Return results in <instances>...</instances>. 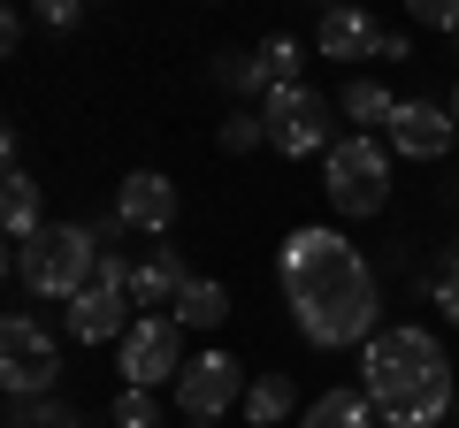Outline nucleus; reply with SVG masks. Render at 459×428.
I'll use <instances>...</instances> for the list:
<instances>
[{"label": "nucleus", "instance_id": "f257e3e1", "mask_svg": "<svg viewBox=\"0 0 459 428\" xmlns=\"http://www.w3.org/2000/svg\"><path fill=\"white\" fill-rule=\"evenodd\" d=\"M276 276H283V298L299 313V337L322 352H344V345H368L383 330V283H376V261L344 230L314 222V230H291L276 253Z\"/></svg>", "mask_w": 459, "mask_h": 428}, {"label": "nucleus", "instance_id": "f03ea898", "mask_svg": "<svg viewBox=\"0 0 459 428\" xmlns=\"http://www.w3.org/2000/svg\"><path fill=\"white\" fill-rule=\"evenodd\" d=\"M360 390L383 413V428H437L459 406L452 360L429 330H376L360 345Z\"/></svg>", "mask_w": 459, "mask_h": 428}, {"label": "nucleus", "instance_id": "7ed1b4c3", "mask_svg": "<svg viewBox=\"0 0 459 428\" xmlns=\"http://www.w3.org/2000/svg\"><path fill=\"white\" fill-rule=\"evenodd\" d=\"M100 237H92V222H47L39 237H23L16 253H8V268H16V283L23 291H39V298H77V291H92V276H100Z\"/></svg>", "mask_w": 459, "mask_h": 428}, {"label": "nucleus", "instance_id": "20e7f679", "mask_svg": "<svg viewBox=\"0 0 459 428\" xmlns=\"http://www.w3.org/2000/svg\"><path fill=\"white\" fill-rule=\"evenodd\" d=\"M322 192L337 214H352V222H368V214H383V199H391V146L368 131H344L337 146L322 153Z\"/></svg>", "mask_w": 459, "mask_h": 428}, {"label": "nucleus", "instance_id": "39448f33", "mask_svg": "<svg viewBox=\"0 0 459 428\" xmlns=\"http://www.w3.org/2000/svg\"><path fill=\"white\" fill-rule=\"evenodd\" d=\"M54 375H62V345H54V330L39 321V313H8L0 321V382H8V398H47Z\"/></svg>", "mask_w": 459, "mask_h": 428}, {"label": "nucleus", "instance_id": "423d86ee", "mask_svg": "<svg viewBox=\"0 0 459 428\" xmlns=\"http://www.w3.org/2000/svg\"><path fill=\"white\" fill-rule=\"evenodd\" d=\"M261 123H268V146H276L283 161H299V153H329V146H337L329 99H322V92H307V84H268Z\"/></svg>", "mask_w": 459, "mask_h": 428}, {"label": "nucleus", "instance_id": "0eeeda50", "mask_svg": "<svg viewBox=\"0 0 459 428\" xmlns=\"http://www.w3.org/2000/svg\"><path fill=\"white\" fill-rule=\"evenodd\" d=\"M115 367H123V382L131 390H161V382H177L184 367V321L177 313H138L131 321V337L115 345Z\"/></svg>", "mask_w": 459, "mask_h": 428}, {"label": "nucleus", "instance_id": "6e6552de", "mask_svg": "<svg viewBox=\"0 0 459 428\" xmlns=\"http://www.w3.org/2000/svg\"><path fill=\"white\" fill-rule=\"evenodd\" d=\"M246 367L230 360V352H199L192 367L177 375V406H184V421H222L230 406H246Z\"/></svg>", "mask_w": 459, "mask_h": 428}, {"label": "nucleus", "instance_id": "1a4fd4ad", "mask_svg": "<svg viewBox=\"0 0 459 428\" xmlns=\"http://www.w3.org/2000/svg\"><path fill=\"white\" fill-rule=\"evenodd\" d=\"M452 138H459V123H452V107H437V99H398V116L383 123V146L406 153V161H444Z\"/></svg>", "mask_w": 459, "mask_h": 428}, {"label": "nucleus", "instance_id": "9d476101", "mask_svg": "<svg viewBox=\"0 0 459 428\" xmlns=\"http://www.w3.org/2000/svg\"><path fill=\"white\" fill-rule=\"evenodd\" d=\"M131 306H138L131 291H108V283H92V291L69 298V337H77V345H123V337H131V321H138Z\"/></svg>", "mask_w": 459, "mask_h": 428}, {"label": "nucleus", "instance_id": "9b49d317", "mask_svg": "<svg viewBox=\"0 0 459 428\" xmlns=\"http://www.w3.org/2000/svg\"><path fill=\"white\" fill-rule=\"evenodd\" d=\"M115 214H123L131 230H146V237H169V222H177V184H169L161 168H131L123 192H115Z\"/></svg>", "mask_w": 459, "mask_h": 428}, {"label": "nucleus", "instance_id": "f8f14e48", "mask_svg": "<svg viewBox=\"0 0 459 428\" xmlns=\"http://www.w3.org/2000/svg\"><path fill=\"white\" fill-rule=\"evenodd\" d=\"M314 47H322V62H368V54H383V23L352 0V8H329V16H322Z\"/></svg>", "mask_w": 459, "mask_h": 428}, {"label": "nucleus", "instance_id": "ddd939ff", "mask_svg": "<svg viewBox=\"0 0 459 428\" xmlns=\"http://www.w3.org/2000/svg\"><path fill=\"white\" fill-rule=\"evenodd\" d=\"M184 291H192V268H184V253H177V245H153L146 261H138V283H131V298H138L146 313H169Z\"/></svg>", "mask_w": 459, "mask_h": 428}, {"label": "nucleus", "instance_id": "4468645a", "mask_svg": "<svg viewBox=\"0 0 459 428\" xmlns=\"http://www.w3.org/2000/svg\"><path fill=\"white\" fill-rule=\"evenodd\" d=\"M0 230H8V245H23V237L47 230V222H39V184L23 176V168H8V184H0Z\"/></svg>", "mask_w": 459, "mask_h": 428}, {"label": "nucleus", "instance_id": "2eb2a0df", "mask_svg": "<svg viewBox=\"0 0 459 428\" xmlns=\"http://www.w3.org/2000/svg\"><path fill=\"white\" fill-rule=\"evenodd\" d=\"M337 107H344V123H352V131H368V138H376L383 123L398 116V99L383 92L376 77H352V84H344V99H337Z\"/></svg>", "mask_w": 459, "mask_h": 428}, {"label": "nucleus", "instance_id": "dca6fc26", "mask_svg": "<svg viewBox=\"0 0 459 428\" xmlns=\"http://www.w3.org/2000/svg\"><path fill=\"white\" fill-rule=\"evenodd\" d=\"M214 84H222L230 99H268V62H261V47L253 54H214Z\"/></svg>", "mask_w": 459, "mask_h": 428}, {"label": "nucleus", "instance_id": "f3484780", "mask_svg": "<svg viewBox=\"0 0 459 428\" xmlns=\"http://www.w3.org/2000/svg\"><path fill=\"white\" fill-rule=\"evenodd\" d=\"M383 413L368 406V390H329V398H314L307 406V428H376Z\"/></svg>", "mask_w": 459, "mask_h": 428}, {"label": "nucleus", "instance_id": "a211bd4d", "mask_svg": "<svg viewBox=\"0 0 459 428\" xmlns=\"http://www.w3.org/2000/svg\"><path fill=\"white\" fill-rule=\"evenodd\" d=\"M169 313H177L184 330H222V313H230V291H222L214 276H192V291H184Z\"/></svg>", "mask_w": 459, "mask_h": 428}, {"label": "nucleus", "instance_id": "6ab92c4d", "mask_svg": "<svg viewBox=\"0 0 459 428\" xmlns=\"http://www.w3.org/2000/svg\"><path fill=\"white\" fill-rule=\"evenodd\" d=\"M421 291H429V306H437L444 321H452V330H459V245H444L437 261L421 268Z\"/></svg>", "mask_w": 459, "mask_h": 428}, {"label": "nucleus", "instance_id": "aec40b11", "mask_svg": "<svg viewBox=\"0 0 459 428\" xmlns=\"http://www.w3.org/2000/svg\"><path fill=\"white\" fill-rule=\"evenodd\" d=\"M291 375H253V390H246V421L253 428H276L283 421V413H291Z\"/></svg>", "mask_w": 459, "mask_h": 428}, {"label": "nucleus", "instance_id": "412c9836", "mask_svg": "<svg viewBox=\"0 0 459 428\" xmlns=\"http://www.w3.org/2000/svg\"><path fill=\"white\" fill-rule=\"evenodd\" d=\"M8 428H77V413L62 406V398H8Z\"/></svg>", "mask_w": 459, "mask_h": 428}, {"label": "nucleus", "instance_id": "4be33fe9", "mask_svg": "<svg viewBox=\"0 0 459 428\" xmlns=\"http://www.w3.org/2000/svg\"><path fill=\"white\" fill-rule=\"evenodd\" d=\"M261 62H268V77H276V84H299V39L291 31H268L261 39Z\"/></svg>", "mask_w": 459, "mask_h": 428}, {"label": "nucleus", "instance_id": "5701e85b", "mask_svg": "<svg viewBox=\"0 0 459 428\" xmlns=\"http://www.w3.org/2000/svg\"><path fill=\"white\" fill-rule=\"evenodd\" d=\"M115 428H161L153 390H131V382H123V398H115Z\"/></svg>", "mask_w": 459, "mask_h": 428}, {"label": "nucleus", "instance_id": "b1692460", "mask_svg": "<svg viewBox=\"0 0 459 428\" xmlns=\"http://www.w3.org/2000/svg\"><path fill=\"white\" fill-rule=\"evenodd\" d=\"M253 146H268L261 107H246V116H230V123H222V153H253Z\"/></svg>", "mask_w": 459, "mask_h": 428}, {"label": "nucleus", "instance_id": "393cba45", "mask_svg": "<svg viewBox=\"0 0 459 428\" xmlns=\"http://www.w3.org/2000/svg\"><path fill=\"white\" fill-rule=\"evenodd\" d=\"M406 16L421 31H459V0H406Z\"/></svg>", "mask_w": 459, "mask_h": 428}, {"label": "nucleus", "instance_id": "a878e982", "mask_svg": "<svg viewBox=\"0 0 459 428\" xmlns=\"http://www.w3.org/2000/svg\"><path fill=\"white\" fill-rule=\"evenodd\" d=\"M31 16H39V23H54V31H69V23L84 16V0H31Z\"/></svg>", "mask_w": 459, "mask_h": 428}, {"label": "nucleus", "instance_id": "bb28decb", "mask_svg": "<svg viewBox=\"0 0 459 428\" xmlns=\"http://www.w3.org/2000/svg\"><path fill=\"white\" fill-rule=\"evenodd\" d=\"M92 237H100V245L115 253V245H123V237H131V222H123V214H100V222H92Z\"/></svg>", "mask_w": 459, "mask_h": 428}, {"label": "nucleus", "instance_id": "cd10ccee", "mask_svg": "<svg viewBox=\"0 0 459 428\" xmlns=\"http://www.w3.org/2000/svg\"><path fill=\"white\" fill-rule=\"evenodd\" d=\"M314 8H322V16H329V8H352V0H314Z\"/></svg>", "mask_w": 459, "mask_h": 428}, {"label": "nucleus", "instance_id": "c85d7f7f", "mask_svg": "<svg viewBox=\"0 0 459 428\" xmlns=\"http://www.w3.org/2000/svg\"><path fill=\"white\" fill-rule=\"evenodd\" d=\"M184 428H214V421H184Z\"/></svg>", "mask_w": 459, "mask_h": 428}, {"label": "nucleus", "instance_id": "c756f323", "mask_svg": "<svg viewBox=\"0 0 459 428\" xmlns=\"http://www.w3.org/2000/svg\"><path fill=\"white\" fill-rule=\"evenodd\" d=\"M452 123H459V92H452Z\"/></svg>", "mask_w": 459, "mask_h": 428}, {"label": "nucleus", "instance_id": "7c9ffc66", "mask_svg": "<svg viewBox=\"0 0 459 428\" xmlns=\"http://www.w3.org/2000/svg\"><path fill=\"white\" fill-rule=\"evenodd\" d=\"M452 413H459V406H452Z\"/></svg>", "mask_w": 459, "mask_h": 428}]
</instances>
